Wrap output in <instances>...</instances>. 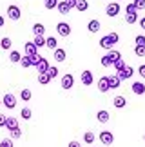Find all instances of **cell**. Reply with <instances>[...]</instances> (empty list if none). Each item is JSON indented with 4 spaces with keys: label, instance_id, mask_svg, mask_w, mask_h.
I'll list each match as a JSON object with an SVG mask.
<instances>
[{
    "label": "cell",
    "instance_id": "cell-1",
    "mask_svg": "<svg viewBox=\"0 0 145 147\" xmlns=\"http://www.w3.org/2000/svg\"><path fill=\"white\" fill-rule=\"evenodd\" d=\"M2 105L7 107V109H15L16 107V96L13 93H5L4 98H2Z\"/></svg>",
    "mask_w": 145,
    "mask_h": 147
},
{
    "label": "cell",
    "instance_id": "cell-2",
    "mask_svg": "<svg viewBox=\"0 0 145 147\" xmlns=\"http://www.w3.org/2000/svg\"><path fill=\"white\" fill-rule=\"evenodd\" d=\"M120 4L118 2H109L107 7H105V13H107V16H118L120 15Z\"/></svg>",
    "mask_w": 145,
    "mask_h": 147
},
{
    "label": "cell",
    "instance_id": "cell-3",
    "mask_svg": "<svg viewBox=\"0 0 145 147\" xmlns=\"http://www.w3.org/2000/svg\"><path fill=\"white\" fill-rule=\"evenodd\" d=\"M98 138H100V142H102V145H111L114 142V134L111 131H102Z\"/></svg>",
    "mask_w": 145,
    "mask_h": 147
},
{
    "label": "cell",
    "instance_id": "cell-4",
    "mask_svg": "<svg viewBox=\"0 0 145 147\" xmlns=\"http://www.w3.org/2000/svg\"><path fill=\"white\" fill-rule=\"evenodd\" d=\"M7 16L11 20H20V16H22V11L18 5H7Z\"/></svg>",
    "mask_w": 145,
    "mask_h": 147
},
{
    "label": "cell",
    "instance_id": "cell-5",
    "mask_svg": "<svg viewBox=\"0 0 145 147\" xmlns=\"http://www.w3.org/2000/svg\"><path fill=\"white\" fill-rule=\"evenodd\" d=\"M56 31L60 36H69L71 35V26L67 24V22H58L56 24Z\"/></svg>",
    "mask_w": 145,
    "mask_h": 147
},
{
    "label": "cell",
    "instance_id": "cell-6",
    "mask_svg": "<svg viewBox=\"0 0 145 147\" xmlns=\"http://www.w3.org/2000/svg\"><path fill=\"white\" fill-rule=\"evenodd\" d=\"M100 46H102L103 49H107V51H111L114 46H116V42L111 38V35H105V36H102L100 38Z\"/></svg>",
    "mask_w": 145,
    "mask_h": 147
},
{
    "label": "cell",
    "instance_id": "cell-7",
    "mask_svg": "<svg viewBox=\"0 0 145 147\" xmlns=\"http://www.w3.org/2000/svg\"><path fill=\"white\" fill-rule=\"evenodd\" d=\"M132 75H134V69H132L131 65H125V69H122V71L116 73V76H118L120 80H129Z\"/></svg>",
    "mask_w": 145,
    "mask_h": 147
},
{
    "label": "cell",
    "instance_id": "cell-8",
    "mask_svg": "<svg viewBox=\"0 0 145 147\" xmlns=\"http://www.w3.org/2000/svg\"><path fill=\"white\" fill-rule=\"evenodd\" d=\"M72 86H75L72 75H64L62 76V89H72Z\"/></svg>",
    "mask_w": 145,
    "mask_h": 147
},
{
    "label": "cell",
    "instance_id": "cell-9",
    "mask_svg": "<svg viewBox=\"0 0 145 147\" xmlns=\"http://www.w3.org/2000/svg\"><path fill=\"white\" fill-rule=\"evenodd\" d=\"M109 118H111V115H109L107 109H100V111L96 113V120H98L100 123H107Z\"/></svg>",
    "mask_w": 145,
    "mask_h": 147
},
{
    "label": "cell",
    "instance_id": "cell-10",
    "mask_svg": "<svg viewBox=\"0 0 145 147\" xmlns=\"http://www.w3.org/2000/svg\"><path fill=\"white\" fill-rule=\"evenodd\" d=\"M93 82H94V78H93V73L85 69V71L82 73V84H83V86H87V87H89V86H91Z\"/></svg>",
    "mask_w": 145,
    "mask_h": 147
},
{
    "label": "cell",
    "instance_id": "cell-11",
    "mask_svg": "<svg viewBox=\"0 0 145 147\" xmlns=\"http://www.w3.org/2000/svg\"><path fill=\"white\" fill-rule=\"evenodd\" d=\"M113 105L116 107V109H124V107L127 105V100H125V96H122V94H118V96H114V100H113Z\"/></svg>",
    "mask_w": 145,
    "mask_h": 147
},
{
    "label": "cell",
    "instance_id": "cell-12",
    "mask_svg": "<svg viewBox=\"0 0 145 147\" xmlns=\"http://www.w3.org/2000/svg\"><path fill=\"white\" fill-rule=\"evenodd\" d=\"M98 91L100 93H107L109 91V80H107V76H102L98 80Z\"/></svg>",
    "mask_w": 145,
    "mask_h": 147
},
{
    "label": "cell",
    "instance_id": "cell-13",
    "mask_svg": "<svg viewBox=\"0 0 145 147\" xmlns=\"http://www.w3.org/2000/svg\"><path fill=\"white\" fill-rule=\"evenodd\" d=\"M24 51H26V55L33 56V55H36V53H38V47H36L33 42H26V44H24Z\"/></svg>",
    "mask_w": 145,
    "mask_h": 147
},
{
    "label": "cell",
    "instance_id": "cell-14",
    "mask_svg": "<svg viewBox=\"0 0 145 147\" xmlns=\"http://www.w3.org/2000/svg\"><path fill=\"white\" fill-rule=\"evenodd\" d=\"M107 80H109V89H118L120 87V84H122V80L116 75H113V76H107Z\"/></svg>",
    "mask_w": 145,
    "mask_h": 147
},
{
    "label": "cell",
    "instance_id": "cell-15",
    "mask_svg": "<svg viewBox=\"0 0 145 147\" xmlns=\"http://www.w3.org/2000/svg\"><path fill=\"white\" fill-rule=\"evenodd\" d=\"M131 89L134 94H145V84H142V82H134Z\"/></svg>",
    "mask_w": 145,
    "mask_h": 147
},
{
    "label": "cell",
    "instance_id": "cell-16",
    "mask_svg": "<svg viewBox=\"0 0 145 147\" xmlns=\"http://www.w3.org/2000/svg\"><path fill=\"white\" fill-rule=\"evenodd\" d=\"M5 127H7V131H13V129L18 127V120H16L15 116H7V120H5Z\"/></svg>",
    "mask_w": 145,
    "mask_h": 147
},
{
    "label": "cell",
    "instance_id": "cell-17",
    "mask_svg": "<svg viewBox=\"0 0 145 147\" xmlns=\"http://www.w3.org/2000/svg\"><path fill=\"white\" fill-rule=\"evenodd\" d=\"M100 27H102V26H100V22L94 18V20H91V22L87 24V31H89V33H98Z\"/></svg>",
    "mask_w": 145,
    "mask_h": 147
},
{
    "label": "cell",
    "instance_id": "cell-18",
    "mask_svg": "<svg viewBox=\"0 0 145 147\" xmlns=\"http://www.w3.org/2000/svg\"><path fill=\"white\" fill-rule=\"evenodd\" d=\"M53 53H54V60H56V62H64V60H65V56H67V55H65V51H64L62 47H56V49L53 51Z\"/></svg>",
    "mask_w": 145,
    "mask_h": 147
},
{
    "label": "cell",
    "instance_id": "cell-19",
    "mask_svg": "<svg viewBox=\"0 0 145 147\" xmlns=\"http://www.w3.org/2000/svg\"><path fill=\"white\" fill-rule=\"evenodd\" d=\"M75 7L80 11V13H83V11H87V9H89V2H87V0H76Z\"/></svg>",
    "mask_w": 145,
    "mask_h": 147
},
{
    "label": "cell",
    "instance_id": "cell-20",
    "mask_svg": "<svg viewBox=\"0 0 145 147\" xmlns=\"http://www.w3.org/2000/svg\"><path fill=\"white\" fill-rule=\"evenodd\" d=\"M33 33H35V36H36V35H44V33H46V26L40 24V22L33 24Z\"/></svg>",
    "mask_w": 145,
    "mask_h": 147
},
{
    "label": "cell",
    "instance_id": "cell-21",
    "mask_svg": "<svg viewBox=\"0 0 145 147\" xmlns=\"http://www.w3.org/2000/svg\"><path fill=\"white\" fill-rule=\"evenodd\" d=\"M49 67H51V65H49V62H47L46 58H44V60L40 62V64L36 65V69H38V75H42V73H47V69H49Z\"/></svg>",
    "mask_w": 145,
    "mask_h": 147
},
{
    "label": "cell",
    "instance_id": "cell-22",
    "mask_svg": "<svg viewBox=\"0 0 145 147\" xmlns=\"http://www.w3.org/2000/svg\"><path fill=\"white\" fill-rule=\"evenodd\" d=\"M56 7H58V11H60V13H62V15H67L69 11L72 9L71 5L67 4V2H58V5H56Z\"/></svg>",
    "mask_w": 145,
    "mask_h": 147
},
{
    "label": "cell",
    "instance_id": "cell-23",
    "mask_svg": "<svg viewBox=\"0 0 145 147\" xmlns=\"http://www.w3.org/2000/svg\"><path fill=\"white\" fill-rule=\"evenodd\" d=\"M46 47L54 51V49L58 47V44H56V38H54V36H47V38H46Z\"/></svg>",
    "mask_w": 145,
    "mask_h": 147
},
{
    "label": "cell",
    "instance_id": "cell-24",
    "mask_svg": "<svg viewBox=\"0 0 145 147\" xmlns=\"http://www.w3.org/2000/svg\"><path fill=\"white\" fill-rule=\"evenodd\" d=\"M20 58H22V55L18 53V51H11V53H9V60L11 62H13V64H20Z\"/></svg>",
    "mask_w": 145,
    "mask_h": 147
},
{
    "label": "cell",
    "instance_id": "cell-25",
    "mask_svg": "<svg viewBox=\"0 0 145 147\" xmlns=\"http://www.w3.org/2000/svg\"><path fill=\"white\" fill-rule=\"evenodd\" d=\"M20 116L24 118V120H27V122H29V120H31V116H33V111L29 109V107H24V109L20 111Z\"/></svg>",
    "mask_w": 145,
    "mask_h": 147
},
{
    "label": "cell",
    "instance_id": "cell-26",
    "mask_svg": "<svg viewBox=\"0 0 145 147\" xmlns=\"http://www.w3.org/2000/svg\"><path fill=\"white\" fill-rule=\"evenodd\" d=\"M20 65L24 67V69H27V67H31V56L29 55H24L20 58Z\"/></svg>",
    "mask_w": 145,
    "mask_h": 147
},
{
    "label": "cell",
    "instance_id": "cell-27",
    "mask_svg": "<svg viewBox=\"0 0 145 147\" xmlns=\"http://www.w3.org/2000/svg\"><path fill=\"white\" fill-rule=\"evenodd\" d=\"M33 44H35L36 47H44L46 46V38H44V35H36L35 40H33Z\"/></svg>",
    "mask_w": 145,
    "mask_h": 147
},
{
    "label": "cell",
    "instance_id": "cell-28",
    "mask_svg": "<svg viewBox=\"0 0 145 147\" xmlns=\"http://www.w3.org/2000/svg\"><path fill=\"white\" fill-rule=\"evenodd\" d=\"M125 65H127V64H125V62L122 60V58H120V60H114V62H113V67L116 69V73H118V71H122V69H125Z\"/></svg>",
    "mask_w": 145,
    "mask_h": 147
},
{
    "label": "cell",
    "instance_id": "cell-29",
    "mask_svg": "<svg viewBox=\"0 0 145 147\" xmlns=\"http://www.w3.org/2000/svg\"><path fill=\"white\" fill-rule=\"evenodd\" d=\"M33 96V93H31V89H22V93H20V98L24 100V102H29Z\"/></svg>",
    "mask_w": 145,
    "mask_h": 147
},
{
    "label": "cell",
    "instance_id": "cell-30",
    "mask_svg": "<svg viewBox=\"0 0 145 147\" xmlns=\"http://www.w3.org/2000/svg\"><path fill=\"white\" fill-rule=\"evenodd\" d=\"M102 65L103 67H113V58H111V55H103L102 56Z\"/></svg>",
    "mask_w": 145,
    "mask_h": 147
},
{
    "label": "cell",
    "instance_id": "cell-31",
    "mask_svg": "<svg viewBox=\"0 0 145 147\" xmlns=\"http://www.w3.org/2000/svg\"><path fill=\"white\" fill-rule=\"evenodd\" d=\"M49 82H51V78L47 76V73H42V75H38V84H42V86H47Z\"/></svg>",
    "mask_w": 145,
    "mask_h": 147
},
{
    "label": "cell",
    "instance_id": "cell-32",
    "mask_svg": "<svg viewBox=\"0 0 145 147\" xmlns=\"http://www.w3.org/2000/svg\"><path fill=\"white\" fill-rule=\"evenodd\" d=\"M94 138H96V136H94V133H91V131L83 133V142H85V144H93Z\"/></svg>",
    "mask_w": 145,
    "mask_h": 147
},
{
    "label": "cell",
    "instance_id": "cell-33",
    "mask_svg": "<svg viewBox=\"0 0 145 147\" xmlns=\"http://www.w3.org/2000/svg\"><path fill=\"white\" fill-rule=\"evenodd\" d=\"M11 44H13V42H11V38L5 36V38H2V40H0V47L7 51V49H11Z\"/></svg>",
    "mask_w": 145,
    "mask_h": 147
},
{
    "label": "cell",
    "instance_id": "cell-34",
    "mask_svg": "<svg viewBox=\"0 0 145 147\" xmlns=\"http://www.w3.org/2000/svg\"><path fill=\"white\" fill-rule=\"evenodd\" d=\"M20 136H22L20 127H16V129H13V131H9V138H11V140H18Z\"/></svg>",
    "mask_w": 145,
    "mask_h": 147
},
{
    "label": "cell",
    "instance_id": "cell-35",
    "mask_svg": "<svg viewBox=\"0 0 145 147\" xmlns=\"http://www.w3.org/2000/svg\"><path fill=\"white\" fill-rule=\"evenodd\" d=\"M42 60H44V56H42V55H38V53H36V55H33V56H31V65H35V67H36Z\"/></svg>",
    "mask_w": 145,
    "mask_h": 147
},
{
    "label": "cell",
    "instance_id": "cell-36",
    "mask_svg": "<svg viewBox=\"0 0 145 147\" xmlns=\"http://www.w3.org/2000/svg\"><path fill=\"white\" fill-rule=\"evenodd\" d=\"M44 5H46V9H54L58 5V0H44Z\"/></svg>",
    "mask_w": 145,
    "mask_h": 147
},
{
    "label": "cell",
    "instance_id": "cell-37",
    "mask_svg": "<svg viewBox=\"0 0 145 147\" xmlns=\"http://www.w3.org/2000/svg\"><path fill=\"white\" fill-rule=\"evenodd\" d=\"M47 76L51 78V80H53V78H56L58 76V67H49V69H47Z\"/></svg>",
    "mask_w": 145,
    "mask_h": 147
},
{
    "label": "cell",
    "instance_id": "cell-38",
    "mask_svg": "<svg viewBox=\"0 0 145 147\" xmlns=\"http://www.w3.org/2000/svg\"><path fill=\"white\" fill-rule=\"evenodd\" d=\"M125 22H127V24H136V22H138V15H127L125 16Z\"/></svg>",
    "mask_w": 145,
    "mask_h": 147
},
{
    "label": "cell",
    "instance_id": "cell-39",
    "mask_svg": "<svg viewBox=\"0 0 145 147\" xmlns=\"http://www.w3.org/2000/svg\"><path fill=\"white\" fill-rule=\"evenodd\" d=\"M134 55L136 56H145V46H136L134 47Z\"/></svg>",
    "mask_w": 145,
    "mask_h": 147
},
{
    "label": "cell",
    "instance_id": "cell-40",
    "mask_svg": "<svg viewBox=\"0 0 145 147\" xmlns=\"http://www.w3.org/2000/svg\"><path fill=\"white\" fill-rule=\"evenodd\" d=\"M0 147H13V140H11V138L0 140Z\"/></svg>",
    "mask_w": 145,
    "mask_h": 147
},
{
    "label": "cell",
    "instance_id": "cell-41",
    "mask_svg": "<svg viewBox=\"0 0 145 147\" xmlns=\"http://www.w3.org/2000/svg\"><path fill=\"white\" fill-rule=\"evenodd\" d=\"M125 11H127V15H136V7H134V4H127V7H125Z\"/></svg>",
    "mask_w": 145,
    "mask_h": 147
},
{
    "label": "cell",
    "instance_id": "cell-42",
    "mask_svg": "<svg viewBox=\"0 0 145 147\" xmlns=\"http://www.w3.org/2000/svg\"><path fill=\"white\" fill-rule=\"evenodd\" d=\"M109 55H111V58H113V62L122 58V53H120V51H114V49H111V53H109Z\"/></svg>",
    "mask_w": 145,
    "mask_h": 147
},
{
    "label": "cell",
    "instance_id": "cell-43",
    "mask_svg": "<svg viewBox=\"0 0 145 147\" xmlns=\"http://www.w3.org/2000/svg\"><path fill=\"white\" fill-rule=\"evenodd\" d=\"M132 4H134L136 11H138V9H145V0H134Z\"/></svg>",
    "mask_w": 145,
    "mask_h": 147
},
{
    "label": "cell",
    "instance_id": "cell-44",
    "mask_svg": "<svg viewBox=\"0 0 145 147\" xmlns=\"http://www.w3.org/2000/svg\"><path fill=\"white\" fill-rule=\"evenodd\" d=\"M134 42H136V46H145V36L143 35H138L134 38Z\"/></svg>",
    "mask_w": 145,
    "mask_h": 147
},
{
    "label": "cell",
    "instance_id": "cell-45",
    "mask_svg": "<svg viewBox=\"0 0 145 147\" xmlns=\"http://www.w3.org/2000/svg\"><path fill=\"white\" fill-rule=\"evenodd\" d=\"M5 120H7V116L4 113H0V127H5Z\"/></svg>",
    "mask_w": 145,
    "mask_h": 147
},
{
    "label": "cell",
    "instance_id": "cell-46",
    "mask_svg": "<svg viewBox=\"0 0 145 147\" xmlns=\"http://www.w3.org/2000/svg\"><path fill=\"white\" fill-rule=\"evenodd\" d=\"M138 75H140L142 78H145V64H142L140 67H138Z\"/></svg>",
    "mask_w": 145,
    "mask_h": 147
},
{
    "label": "cell",
    "instance_id": "cell-47",
    "mask_svg": "<svg viewBox=\"0 0 145 147\" xmlns=\"http://www.w3.org/2000/svg\"><path fill=\"white\" fill-rule=\"evenodd\" d=\"M67 147H82V144L78 142V140H71V142H69V145H67Z\"/></svg>",
    "mask_w": 145,
    "mask_h": 147
},
{
    "label": "cell",
    "instance_id": "cell-48",
    "mask_svg": "<svg viewBox=\"0 0 145 147\" xmlns=\"http://www.w3.org/2000/svg\"><path fill=\"white\" fill-rule=\"evenodd\" d=\"M109 35H111V38H113L116 44H118V40H120V35H118V33H109Z\"/></svg>",
    "mask_w": 145,
    "mask_h": 147
},
{
    "label": "cell",
    "instance_id": "cell-49",
    "mask_svg": "<svg viewBox=\"0 0 145 147\" xmlns=\"http://www.w3.org/2000/svg\"><path fill=\"white\" fill-rule=\"evenodd\" d=\"M140 26H142V29L145 31V16H143V18H140Z\"/></svg>",
    "mask_w": 145,
    "mask_h": 147
},
{
    "label": "cell",
    "instance_id": "cell-50",
    "mask_svg": "<svg viewBox=\"0 0 145 147\" xmlns=\"http://www.w3.org/2000/svg\"><path fill=\"white\" fill-rule=\"evenodd\" d=\"M65 2H67L71 7H75V4H76V0H65Z\"/></svg>",
    "mask_w": 145,
    "mask_h": 147
},
{
    "label": "cell",
    "instance_id": "cell-51",
    "mask_svg": "<svg viewBox=\"0 0 145 147\" xmlns=\"http://www.w3.org/2000/svg\"><path fill=\"white\" fill-rule=\"evenodd\" d=\"M4 24H5V18H4L2 15H0V27H4Z\"/></svg>",
    "mask_w": 145,
    "mask_h": 147
},
{
    "label": "cell",
    "instance_id": "cell-52",
    "mask_svg": "<svg viewBox=\"0 0 145 147\" xmlns=\"http://www.w3.org/2000/svg\"><path fill=\"white\" fill-rule=\"evenodd\" d=\"M116 2H124V0H116Z\"/></svg>",
    "mask_w": 145,
    "mask_h": 147
},
{
    "label": "cell",
    "instance_id": "cell-53",
    "mask_svg": "<svg viewBox=\"0 0 145 147\" xmlns=\"http://www.w3.org/2000/svg\"><path fill=\"white\" fill-rule=\"evenodd\" d=\"M143 142H145V134H143Z\"/></svg>",
    "mask_w": 145,
    "mask_h": 147
},
{
    "label": "cell",
    "instance_id": "cell-54",
    "mask_svg": "<svg viewBox=\"0 0 145 147\" xmlns=\"http://www.w3.org/2000/svg\"><path fill=\"white\" fill-rule=\"evenodd\" d=\"M0 105H2V100H0Z\"/></svg>",
    "mask_w": 145,
    "mask_h": 147
}]
</instances>
